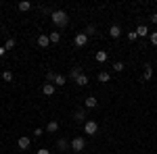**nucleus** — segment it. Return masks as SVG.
<instances>
[{
  "label": "nucleus",
  "mask_w": 157,
  "mask_h": 154,
  "mask_svg": "<svg viewBox=\"0 0 157 154\" xmlns=\"http://www.w3.org/2000/svg\"><path fill=\"white\" fill-rule=\"evenodd\" d=\"M65 81H67L65 75H55V83H57V85H65Z\"/></svg>",
  "instance_id": "nucleus-20"
},
{
  "label": "nucleus",
  "mask_w": 157,
  "mask_h": 154,
  "mask_svg": "<svg viewBox=\"0 0 157 154\" xmlns=\"http://www.w3.org/2000/svg\"><path fill=\"white\" fill-rule=\"evenodd\" d=\"M42 94L44 96H52L55 94V83H44V85H42Z\"/></svg>",
  "instance_id": "nucleus-7"
},
{
  "label": "nucleus",
  "mask_w": 157,
  "mask_h": 154,
  "mask_svg": "<svg viewBox=\"0 0 157 154\" xmlns=\"http://www.w3.org/2000/svg\"><path fill=\"white\" fill-rule=\"evenodd\" d=\"M80 75H82V67H71V71H69V79H73V81H75Z\"/></svg>",
  "instance_id": "nucleus-10"
},
{
  "label": "nucleus",
  "mask_w": 157,
  "mask_h": 154,
  "mask_svg": "<svg viewBox=\"0 0 157 154\" xmlns=\"http://www.w3.org/2000/svg\"><path fill=\"white\" fill-rule=\"evenodd\" d=\"M50 19H52V23L59 25V27H65V25L69 23V17H67L65 11H55L52 15H50Z\"/></svg>",
  "instance_id": "nucleus-1"
},
{
  "label": "nucleus",
  "mask_w": 157,
  "mask_h": 154,
  "mask_svg": "<svg viewBox=\"0 0 157 154\" xmlns=\"http://www.w3.org/2000/svg\"><path fill=\"white\" fill-rule=\"evenodd\" d=\"M36 154H50V150H46V148H40Z\"/></svg>",
  "instance_id": "nucleus-30"
},
{
  "label": "nucleus",
  "mask_w": 157,
  "mask_h": 154,
  "mask_svg": "<svg viewBox=\"0 0 157 154\" xmlns=\"http://www.w3.org/2000/svg\"><path fill=\"white\" fill-rule=\"evenodd\" d=\"M57 148H59V150H63V152H65V150H67V148H69V142H67V140H59V142H57Z\"/></svg>",
  "instance_id": "nucleus-19"
},
{
  "label": "nucleus",
  "mask_w": 157,
  "mask_h": 154,
  "mask_svg": "<svg viewBox=\"0 0 157 154\" xmlns=\"http://www.w3.org/2000/svg\"><path fill=\"white\" fill-rule=\"evenodd\" d=\"M0 75H2V73H0Z\"/></svg>",
  "instance_id": "nucleus-33"
},
{
  "label": "nucleus",
  "mask_w": 157,
  "mask_h": 154,
  "mask_svg": "<svg viewBox=\"0 0 157 154\" xmlns=\"http://www.w3.org/2000/svg\"><path fill=\"white\" fill-rule=\"evenodd\" d=\"M69 148H71L73 152H82L86 148V140L84 138H73L71 142H69Z\"/></svg>",
  "instance_id": "nucleus-2"
},
{
  "label": "nucleus",
  "mask_w": 157,
  "mask_h": 154,
  "mask_svg": "<svg viewBox=\"0 0 157 154\" xmlns=\"http://www.w3.org/2000/svg\"><path fill=\"white\" fill-rule=\"evenodd\" d=\"M73 44H75V46H86V44H88V36H86V34H75V38H73Z\"/></svg>",
  "instance_id": "nucleus-4"
},
{
  "label": "nucleus",
  "mask_w": 157,
  "mask_h": 154,
  "mask_svg": "<svg viewBox=\"0 0 157 154\" xmlns=\"http://www.w3.org/2000/svg\"><path fill=\"white\" fill-rule=\"evenodd\" d=\"M84 34H86V36H94V34H97V27H94V25H88Z\"/></svg>",
  "instance_id": "nucleus-22"
},
{
  "label": "nucleus",
  "mask_w": 157,
  "mask_h": 154,
  "mask_svg": "<svg viewBox=\"0 0 157 154\" xmlns=\"http://www.w3.org/2000/svg\"><path fill=\"white\" fill-rule=\"evenodd\" d=\"M98 81H101V83H109V81H111V73H109V71H101V73H98Z\"/></svg>",
  "instance_id": "nucleus-11"
},
{
  "label": "nucleus",
  "mask_w": 157,
  "mask_h": 154,
  "mask_svg": "<svg viewBox=\"0 0 157 154\" xmlns=\"http://www.w3.org/2000/svg\"><path fill=\"white\" fill-rule=\"evenodd\" d=\"M57 129H59V123H57V121H50L48 125H46V131H48V133H55Z\"/></svg>",
  "instance_id": "nucleus-18"
},
{
  "label": "nucleus",
  "mask_w": 157,
  "mask_h": 154,
  "mask_svg": "<svg viewBox=\"0 0 157 154\" xmlns=\"http://www.w3.org/2000/svg\"><path fill=\"white\" fill-rule=\"evenodd\" d=\"M143 77H145V81H149V79L153 77V67H151L149 63L145 65V73H143Z\"/></svg>",
  "instance_id": "nucleus-13"
},
{
  "label": "nucleus",
  "mask_w": 157,
  "mask_h": 154,
  "mask_svg": "<svg viewBox=\"0 0 157 154\" xmlns=\"http://www.w3.org/2000/svg\"><path fill=\"white\" fill-rule=\"evenodd\" d=\"M73 119H75L78 123H86V113H84V108H78V110L73 113Z\"/></svg>",
  "instance_id": "nucleus-6"
},
{
  "label": "nucleus",
  "mask_w": 157,
  "mask_h": 154,
  "mask_svg": "<svg viewBox=\"0 0 157 154\" xmlns=\"http://www.w3.org/2000/svg\"><path fill=\"white\" fill-rule=\"evenodd\" d=\"M113 71H117V73H121V71H124V63H121V60H117V63L113 65Z\"/></svg>",
  "instance_id": "nucleus-24"
},
{
  "label": "nucleus",
  "mask_w": 157,
  "mask_h": 154,
  "mask_svg": "<svg viewBox=\"0 0 157 154\" xmlns=\"http://www.w3.org/2000/svg\"><path fill=\"white\" fill-rule=\"evenodd\" d=\"M84 131H86V133H90V135H94V133L98 131V123H97V121H86V123H84Z\"/></svg>",
  "instance_id": "nucleus-3"
},
{
  "label": "nucleus",
  "mask_w": 157,
  "mask_h": 154,
  "mask_svg": "<svg viewBox=\"0 0 157 154\" xmlns=\"http://www.w3.org/2000/svg\"><path fill=\"white\" fill-rule=\"evenodd\" d=\"M149 40H151L153 46H157V31H151V34H149Z\"/></svg>",
  "instance_id": "nucleus-26"
},
{
  "label": "nucleus",
  "mask_w": 157,
  "mask_h": 154,
  "mask_svg": "<svg viewBox=\"0 0 157 154\" xmlns=\"http://www.w3.org/2000/svg\"><path fill=\"white\" fill-rule=\"evenodd\" d=\"M151 23L157 25V13H153V15H151Z\"/></svg>",
  "instance_id": "nucleus-31"
},
{
  "label": "nucleus",
  "mask_w": 157,
  "mask_h": 154,
  "mask_svg": "<svg viewBox=\"0 0 157 154\" xmlns=\"http://www.w3.org/2000/svg\"><path fill=\"white\" fill-rule=\"evenodd\" d=\"M109 36L111 38H120L121 36V27L120 25H111V27H109Z\"/></svg>",
  "instance_id": "nucleus-9"
},
{
  "label": "nucleus",
  "mask_w": 157,
  "mask_h": 154,
  "mask_svg": "<svg viewBox=\"0 0 157 154\" xmlns=\"http://www.w3.org/2000/svg\"><path fill=\"white\" fill-rule=\"evenodd\" d=\"M134 31H136V36H138V38H145V36H149V34H151V31H149V27H147V25H143V23L138 25Z\"/></svg>",
  "instance_id": "nucleus-5"
},
{
  "label": "nucleus",
  "mask_w": 157,
  "mask_h": 154,
  "mask_svg": "<svg viewBox=\"0 0 157 154\" xmlns=\"http://www.w3.org/2000/svg\"><path fill=\"white\" fill-rule=\"evenodd\" d=\"M4 54H6V48H4V46H0V56H4Z\"/></svg>",
  "instance_id": "nucleus-32"
},
{
  "label": "nucleus",
  "mask_w": 157,
  "mask_h": 154,
  "mask_svg": "<svg viewBox=\"0 0 157 154\" xmlns=\"http://www.w3.org/2000/svg\"><path fill=\"white\" fill-rule=\"evenodd\" d=\"M48 38H50V42H52V44H57V42L61 40V34H59V31H52Z\"/></svg>",
  "instance_id": "nucleus-21"
},
{
  "label": "nucleus",
  "mask_w": 157,
  "mask_h": 154,
  "mask_svg": "<svg viewBox=\"0 0 157 154\" xmlns=\"http://www.w3.org/2000/svg\"><path fill=\"white\" fill-rule=\"evenodd\" d=\"M17 9H19L21 13L29 11V9H32V2H27V0H25V2H19V4H17Z\"/></svg>",
  "instance_id": "nucleus-17"
},
{
  "label": "nucleus",
  "mask_w": 157,
  "mask_h": 154,
  "mask_svg": "<svg viewBox=\"0 0 157 154\" xmlns=\"http://www.w3.org/2000/svg\"><path fill=\"white\" fill-rule=\"evenodd\" d=\"M42 133H44V131L40 129V127H38V129H34V135H36V138H40V135H42Z\"/></svg>",
  "instance_id": "nucleus-29"
},
{
  "label": "nucleus",
  "mask_w": 157,
  "mask_h": 154,
  "mask_svg": "<svg viewBox=\"0 0 157 154\" xmlns=\"http://www.w3.org/2000/svg\"><path fill=\"white\" fill-rule=\"evenodd\" d=\"M84 106L86 108H94L97 106V98H94V96H88V98L84 100Z\"/></svg>",
  "instance_id": "nucleus-15"
},
{
  "label": "nucleus",
  "mask_w": 157,
  "mask_h": 154,
  "mask_svg": "<svg viewBox=\"0 0 157 154\" xmlns=\"http://www.w3.org/2000/svg\"><path fill=\"white\" fill-rule=\"evenodd\" d=\"M4 48H6V50H13V48H15V40L9 38V40H6V44H4Z\"/></svg>",
  "instance_id": "nucleus-25"
},
{
  "label": "nucleus",
  "mask_w": 157,
  "mask_h": 154,
  "mask_svg": "<svg viewBox=\"0 0 157 154\" xmlns=\"http://www.w3.org/2000/svg\"><path fill=\"white\" fill-rule=\"evenodd\" d=\"M128 40H130V42H136V40H138L136 31H128Z\"/></svg>",
  "instance_id": "nucleus-27"
},
{
  "label": "nucleus",
  "mask_w": 157,
  "mask_h": 154,
  "mask_svg": "<svg viewBox=\"0 0 157 154\" xmlns=\"http://www.w3.org/2000/svg\"><path fill=\"white\" fill-rule=\"evenodd\" d=\"M75 85H80V88H84V85H88V77H86L84 73H82V75H80V77H78V79H75Z\"/></svg>",
  "instance_id": "nucleus-16"
},
{
  "label": "nucleus",
  "mask_w": 157,
  "mask_h": 154,
  "mask_svg": "<svg viewBox=\"0 0 157 154\" xmlns=\"http://www.w3.org/2000/svg\"><path fill=\"white\" fill-rule=\"evenodd\" d=\"M48 44H50V38L44 36V34H40V38H38V46L40 48H48Z\"/></svg>",
  "instance_id": "nucleus-8"
},
{
  "label": "nucleus",
  "mask_w": 157,
  "mask_h": 154,
  "mask_svg": "<svg viewBox=\"0 0 157 154\" xmlns=\"http://www.w3.org/2000/svg\"><path fill=\"white\" fill-rule=\"evenodd\" d=\"M46 79H48V81H55V73L48 71V73H46Z\"/></svg>",
  "instance_id": "nucleus-28"
},
{
  "label": "nucleus",
  "mask_w": 157,
  "mask_h": 154,
  "mask_svg": "<svg viewBox=\"0 0 157 154\" xmlns=\"http://www.w3.org/2000/svg\"><path fill=\"white\" fill-rule=\"evenodd\" d=\"M107 50H98L97 54H94V59H97V63H105V60H107Z\"/></svg>",
  "instance_id": "nucleus-12"
},
{
  "label": "nucleus",
  "mask_w": 157,
  "mask_h": 154,
  "mask_svg": "<svg viewBox=\"0 0 157 154\" xmlns=\"http://www.w3.org/2000/svg\"><path fill=\"white\" fill-rule=\"evenodd\" d=\"M2 79H4L6 83H11L13 81V73L11 71H4V73H2Z\"/></svg>",
  "instance_id": "nucleus-23"
},
{
  "label": "nucleus",
  "mask_w": 157,
  "mask_h": 154,
  "mask_svg": "<svg viewBox=\"0 0 157 154\" xmlns=\"http://www.w3.org/2000/svg\"><path fill=\"white\" fill-rule=\"evenodd\" d=\"M29 144H32V142H29V138H25V135H23V138H19L17 146H19L21 150H25V148H29Z\"/></svg>",
  "instance_id": "nucleus-14"
}]
</instances>
